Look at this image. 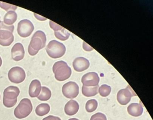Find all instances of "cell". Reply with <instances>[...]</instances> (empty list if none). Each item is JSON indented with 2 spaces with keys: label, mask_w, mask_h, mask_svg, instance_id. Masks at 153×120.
Segmentation results:
<instances>
[{
  "label": "cell",
  "mask_w": 153,
  "mask_h": 120,
  "mask_svg": "<svg viewBox=\"0 0 153 120\" xmlns=\"http://www.w3.org/2000/svg\"><path fill=\"white\" fill-rule=\"evenodd\" d=\"M99 85L96 86H85L82 87V93L86 97H92L98 93Z\"/></svg>",
  "instance_id": "cell-18"
},
{
  "label": "cell",
  "mask_w": 153,
  "mask_h": 120,
  "mask_svg": "<svg viewBox=\"0 0 153 120\" xmlns=\"http://www.w3.org/2000/svg\"><path fill=\"white\" fill-rule=\"evenodd\" d=\"M0 99H1V95H0Z\"/></svg>",
  "instance_id": "cell-30"
},
{
  "label": "cell",
  "mask_w": 153,
  "mask_h": 120,
  "mask_svg": "<svg viewBox=\"0 0 153 120\" xmlns=\"http://www.w3.org/2000/svg\"><path fill=\"white\" fill-rule=\"evenodd\" d=\"M47 53L52 58H59L64 55L66 49L64 45L58 41L53 40L49 42L46 48Z\"/></svg>",
  "instance_id": "cell-5"
},
{
  "label": "cell",
  "mask_w": 153,
  "mask_h": 120,
  "mask_svg": "<svg viewBox=\"0 0 153 120\" xmlns=\"http://www.w3.org/2000/svg\"><path fill=\"white\" fill-rule=\"evenodd\" d=\"M46 37L45 34L41 31L36 32L31 39L28 51L31 56H34L38 53L40 50L45 46Z\"/></svg>",
  "instance_id": "cell-1"
},
{
  "label": "cell",
  "mask_w": 153,
  "mask_h": 120,
  "mask_svg": "<svg viewBox=\"0 0 153 120\" xmlns=\"http://www.w3.org/2000/svg\"><path fill=\"white\" fill-rule=\"evenodd\" d=\"M0 7L1 9H3L6 11H10V10H12V11H15L17 10L18 7L16 6L10 4H7L4 2L0 1Z\"/></svg>",
  "instance_id": "cell-24"
},
{
  "label": "cell",
  "mask_w": 153,
  "mask_h": 120,
  "mask_svg": "<svg viewBox=\"0 0 153 120\" xmlns=\"http://www.w3.org/2000/svg\"><path fill=\"white\" fill-rule=\"evenodd\" d=\"M90 120H107V117L103 113H97L91 117Z\"/></svg>",
  "instance_id": "cell-25"
},
{
  "label": "cell",
  "mask_w": 153,
  "mask_h": 120,
  "mask_svg": "<svg viewBox=\"0 0 153 120\" xmlns=\"http://www.w3.org/2000/svg\"><path fill=\"white\" fill-rule=\"evenodd\" d=\"M42 120H61L60 118L58 117L54 116H49L45 118H43Z\"/></svg>",
  "instance_id": "cell-26"
},
{
  "label": "cell",
  "mask_w": 153,
  "mask_h": 120,
  "mask_svg": "<svg viewBox=\"0 0 153 120\" xmlns=\"http://www.w3.org/2000/svg\"><path fill=\"white\" fill-rule=\"evenodd\" d=\"M99 93L102 97H105L110 94L111 91L110 86L107 85H103L99 88Z\"/></svg>",
  "instance_id": "cell-23"
},
{
  "label": "cell",
  "mask_w": 153,
  "mask_h": 120,
  "mask_svg": "<svg viewBox=\"0 0 153 120\" xmlns=\"http://www.w3.org/2000/svg\"><path fill=\"white\" fill-rule=\"evenodd\" d=\"M8 77L10 81L15 84L22 83L26 78V73L22 68L14 67L10 70Z\"/></svg>",
  "instance_id": "cell-8"
},
{
  "label": "cell",
  "mask_w": 153,
  "mask_h": 120,
  "mask_svg": "<svg viewBox=\"0 0 153 120\" xmlns=\"http://www.w3.org/2000/svg\"><path fill=\"white\" fill-rule=\"evenodd\" d=\"M14 27L7 26L4 21L0 24V45L4 46H10L14 40L13 32Z\"/></svg>",
  "instance_id": "cell-3"
},
{
  "label": "cell",
  "mask_w": 153,
  "mask_h": 120,
  "mask_svg": "<svg viewBox=\"0 0 153 120\" xmlns=\"http://www.w3.org/2000/svg\"><path fill=\"white\" fill-rule=\"evenodd\" d=\"M54 34L57 39L60 40L65 41L69 38L70 33L68 30L62 27L58 31H55Z\"/></svg>",
  "instance_id": "cell-20"
},
{
  "label": "cell",
  "mask_w": 153,
  "mask_h": 120,
  "mask_svg": "<svg viewBox=\"0 0 153 120\" xmlns=\"http://www.w3.org/2000/svg\"><path fill=\"white\" fill-rule=\"evenodd\" d=\"M79 86L74 82H68L65 84L62 87V93L68 99L75 98L79 93Z\"/></svg>",
  "instance_id": "cell-10"
},
{
  "label": "cell",
  "mask_w": 153,
  "mask_h": 120,
  "mask_svg": "<svg viewBox=\"0 0 153 120\" xmlns=\"http://www.w3.org/2000/svg\"><path fill=\"white\" fill-rule=\"evenodd\" d=\"M50 106L48 104L42 103L38 105L36 109V113L39 116H43L49 113Z\"/></svg>",
  "instance_id": "cell-19"
},
{
  "label": "cell",
  "mask_w": 153,
  "mask_h": 120,
  "mask_svg": "<svg viewBox=\"0 0 153 120\" xmlns=\"http://www.w3.org/2000/svg\"><path fill=\"white\" fill-rule=\"evenodd\" d=\"M41 84L38 80H35L31 82L29 88V96L31 98L37 97L41 91Z\"/></svg>",
  "instance_id": "cell-14"
},
{
  "label": "cell",
  "mask_w": 153,
  "mask_h": 120,
  "mask_svg": "<svg viewBox=\"0 0 153 120\" xmlns=\"http://www.w3.org/2000/svg\"><path fill=\"white\" fill-rule=\"evenodd\" d=\"M52 69L56 79L59 81L68 80L72 74L71 68L64 61H60L55 63Z\"/></svg>",
  "instance_id": "cell-2"
},
{
  "label": "cell",
  "mask_w": 153,
  "mask_h": 120,
  "mask_svg": "<svg viewBox=\"0 0 153 120\" xmlns=\"http://www.w3.org/2000/svg\"><path fill=\"white\" fill-rule=\"evenodd\" d=\"M79 120L78 119H76V118H71V119H69V120Z\"/></svg>",
  "instance_id": "cell-28"
},
{
  "label": "cell",
  "mask_w": 153,
  "mask_h": 120,
  "mask_svg": "<svg viewBox=\"0 0 153 120\" xmlns=\"http://www.w3.org/2000/svg\"><path fill=\"white\" fill-rule=\"evenodd\" d=\"M20 90L16 86H10L4 91L3 103L8 108L13 107L17 102V98L19 95Z\"/></svg>",
  "instance_id": "cell-4"
},
{
  "label": "cell",
  "mask_w": 153,
  "mask_h": 120,
  "mask_svg": "<svg viewBox=\"0 0 153 120\" xmlns=\"http://www.w3.org/2000/svg\"><path fill=\"white\" fill-rule=\"evenodd\" d=\"M137 96L135 93L133 91L130 85L123 89L120 90L117 94V99L118 102L122 105H126L130 102L131 97Z\"/></svg>",
  "instance_id": "cell-9"
},
{
  "label": "cell",
  "mask_w": 153,
  "mask_h": 120,
  "mask_svg": "<svg viewBox=\"0 0 153 120\" xmlns=\"http://www.w3.org/2000/svg\"><path fill=\"white\" fill-rule=\"evenodd\" d=\"M98 107V102L95 99H90L86 104L85 108L87 112L91 113L96 110Z\"/></svg>",
  "instance_id": "cell-22"
},
{
  "label": "cell",
  "mask_w": 153,
  "mask_h": 120,
  "mask_svg": "<svg viewBox=\"0 0 153 120\" xmlns=\"http://www.w3.org/2000/svg\"><path fill=\"white\" fill-rule=\"evenodd\" d=\"M127 111L132 116H140L143 113V107L140 104L131 103L128 107Z\"/></svg>",
  "instance_id": "cell-16"
},
{
  "label": "cell",
  "mask_w": 153,
  "mask_h": 120,
  "mask_svg": "<svg viewBox=\"0 0 153 120\" xmlns=\"http://www.w3.org/2000/svg\"><path fill=\"white\" fill-rule=\"evenodd\" d=\"M2 60H1V56H0V67H1V66L2 65Z\"/></svg>",
  "instance_id": "cell-27"
},
{
  "label": "cell",
  "mask_w": 153,
  "mask_h": 120,
  "mask_svg": "<svg viewBox=\"0 0 153 120\" xmlns=\"http://www.w3.org/2000/svg\"><path fill=\"white\" fill-rule=\"evenodd\" d=\"M79 109V105L76 100H70L65 104V112L68 116L76 115Z\"/></svg>",
  "instance_id": "cell-15"
},
{
  "label": "cell",
  "mask_w": 153,
  "mask_h": 120,
  "mask_svg": "<svg viewBox=\"0 0 153 120\" xmlns=\"http://www.w3.org/2000/svg\"><path fill=\"white\" fill-rule=\"evenodd\" d=\"M34 29V26L30 20L24 19L18 24L17 32L21 37L27 38L31 35Z\"/></svg>",
  "instance_id": "cell-7"
},
{
  "label": "cell",
  "mask_w": 153,
  "mask_h": 120,
  "mask_svg": "<svg viewBox=\"0 0 153 120\" xmlns=\"http://www.w3.org/2000/svg\"><path fill=\"white\" fill-rule=\"evenodd\" d=\"M73 66L76 71L82 72L89 68L90 63L87 59L80 57L74 60L73 63Z\"/></svg>",
  "instance_id": "cell-12"
},
{
  "label": "cell",
  "mask_w": 153,
  "mask_h": 120,
  "mask_svg": "<svg viewBox=\"0 0 153 120\" xmlns=\"http://www.w3.org/2000/svg\"><path fill=\"white\" fill-rule=\"evenodd\" d=\"M100 77L96 72H89L85 74L82 78V83L85 86H96L99 85Z\"/></svg>",
  "instance_id": "cell-11"
},
{
  "label": "cell",
  "mask_w": 153,
  "mask_h": 120,
  "mask_svg": "<svg viewBox=\"0 0 153 120\" xmlns=\"http://www.w3.org/2000/svg\"><path fill=\"white\" fill-rule=\"evenodd\" d=\"M17 18L18 15L15 11L10 10L5 15L4 18V23L7 26H12L17 21Z\"/></svg>",
  "instance_id": "cell-17"
},
{
  "label": "cell",
  "mask_w": 153,
  "mask_h": 120,
  "mask_svg": "<svg viewBox=\"0 0 153 120\" xmlns=\"http://www.w3.org/2000/svg\"><path fill=\"white\" fill-rule=\"evenodd\" d=\"M33 110V105L31 100L24 98L20 101L14 110L15 116L19 119L26 118L30 115Z\"/></svg>",
  "instance_id": "cell-6"
},
{
  "label": "cell",
  "mask_w": 153,
  "mask_h": 120,
  "mask_svg": "<svg viewBox=\"0 0 153 120\" xmlns=\"http://www.w3.org/2000/svg\"><path fill=\"white\" fill-rule=\"evenodd\" d=\"M25 50L23 46L20 43L15 44L11 49V57L15 61H19L24 57Z\"/></svg>",
  "instance_id": "cell-13"
},
{
  "label": "cell",
  "mask_w": 153,
  "mask_h": 120,
  "mask_svg": "<svg viewBox=\"0 0 153 120\" xmlns=\"http://www.w3.org/2000/svg\"><path fill=\"white\" fill-rule=\"evenodd\" d=\"M1 23V17H0V24Z\"/></svg>",
  "instance_id": "cell-29"
},
{
  "label": "cell",
  "mask_w": 153,
  "mask_h": 120,
  "mask_svg": "<svg viewBox=\"0 0 153 120\" xmlns=\"http://www.w3.org/2000/svg\"><path fill=\"white\" fill-rule=\"evenodd\" d=\"M51 92L47 87L43 86L42 87L41 91L37 98L41 101H47L51 98Z\"/></svg>",
  "instance_id": "cell-21"
}]
</instances>
